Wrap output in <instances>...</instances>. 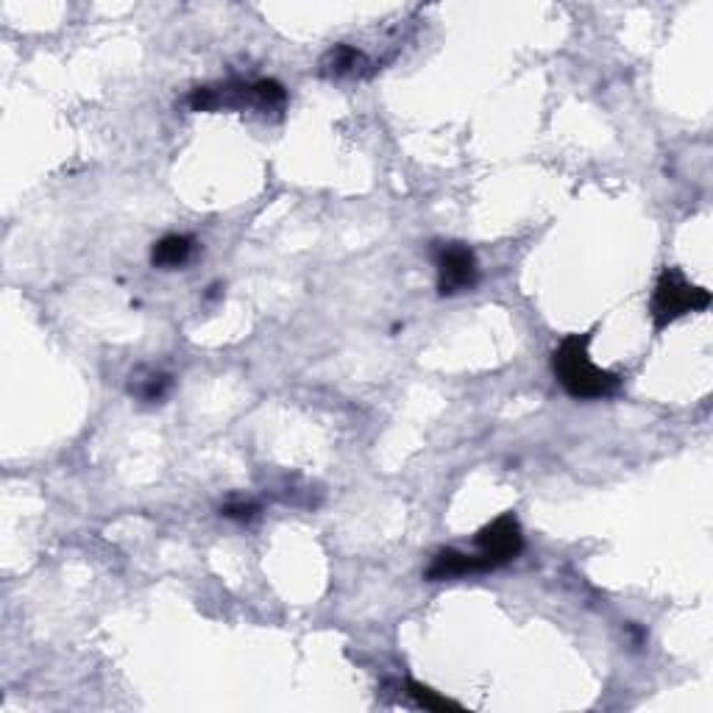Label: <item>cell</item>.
I'll use <instances>...</instances> for the list:
<instances>
[{"instance_id": "5", "label": "cell", "mask_w": 713, "mask_h": 713, "mask_svg": "<svg viewBox=\"0 0 713 713\" xmlns=\"http://www.w3.org/2000/svg\"><path fill=\"white\" fill-rule=\"evenodd\" d=\"M318 73L324 78H332V82H341V78L371 76L374 65H371V60L366 56V51L341 42V45H332L330 51L321 56Z\"/></svg>"}, {"instance_id": "10", "label": "cell", "mask_w": 713, "mask_h": 713, "mask_svg": "<svg viewBox=\"0 0 713 713\" xmlns=\"http://www.w3.org/2000/svg\"><path fill=\"white\" fill-rule=\"evenodd\" d=\"M260 501L253 499H235V501H226L224 507H220V516L229 521H240V525H246V521H253L257 516H260Z\"/></svg>"}, {"instance_id": "3", "label": "cell", "mask_w": 713, "mask_h": 713, "mask_svg": "<svg viewBox=\"0 0 713 713\" xmlns=\"http://www.w3.org/2000/svg\"><path fill=\"white\" fill-rule=\"evenodd\" d=\"M437 293L461 295L474 290L479 282V262L474 251L463 242H437L435 248Z\"/></svg>"}, {"instance_id": "1", "label": "cell", "mask_w": 713, "mask_h": 713, "mask_svg": "<svg viewBox=\"0 0 713 713\" xmlns=\"http://www.w3.org/2000/svg\"><path fill=\"white\" fill-rule=\"evenodd\" d=\"M594 341V332L583 335H566L552 352V374L572 399L577 401H599L611 399L622 390V377L614 371L594 366L588 346Z\"/></svg>"}, {"instance_id": "8", "label": "cell", "mask_w": 713, "mask_h": 713, "mask_svg": "<svg viewBox=\"0 0 713 713\" xmlns=\"http://www.w3.org/2000/svg\"><path fill=\"white\" fill-rule=\"evenodd\" d=\"M173 377L160 368H137L129 377V393L145 404H160L171 393Z\"/></svg>"}, {"instance_id": "9", "label": "cell", "mask_w": 713, "mask_h": 713, "mask_svg": "<svg viewBox=\"0 0 713 713\" xmlns=\"http://www.w3.org/2000/svg\"><path fill=\"white\" fill-rule=\"evenodd\" d=\"M404 694L410 696V700H413L415 705L424 707V711H463V707L457 705V702H452L449 696L437 694V691H432L430 685L415 683V680H407Z\"/></svg>"}, {"instance_id": "2", "label": "cell", "mask_w": 713, "mask_h": 713, "mask_svg": "<svg viewBox=\"0 0 713 713\" xmlns=\"http://www.w3.org/2000/svg\"><path fill=\"white\" fill-rule=\"evenodd\" d=\"M707 307H711V290L691 284L680 268H663L660 271L652 290V301H649V318H652L655 332H663L683 315L702 313Z\"/></svg>"}, {"instance_id": "6", "label": "cell", "mask_w": 713, "mask_h": 713, "mask_svg": "<svg viewBox=\"0 0 713 713\" xmlns=\"http://www.w3.org/2000/svg\"><path fill=\"white\" fill-rule=\"evenodd\" d=\"M485 572H490V569L477 552L468 554L461 552V549H441V552L432 558L430 566H426L424 580H430V583H446V580L472 577V574Z\"/></svg>"}, {"instance_id": "4", "label": "cell", "mask_w": 713, "mask_h": 713, "mask_svg": "<svg viewBox=\"0 0 713 713\" xmlns=\"http://www.w3.org/2000/svg\"><path fill=\"white\" fill-rule=\"evenodd\" d=\"M477 543V554L488 563L490 572L507 566L510 560H516L525 549V532H521L519 519L514 514H501L499 519H494L490 525H485L483 530L474 536Z\"/></svg>"}, {"instance_id": "7", "label": "cell", "mask_w": 713, "mask_h": 713, "mask_svg": "<svg viewBox=\"0 0 713 713\" xmlns=\"http://www.w3.org/2000/svg\"><path fill=\"white\" fill-rule=\"evenodd\" d=\"M195 251V240L190 235H165L151 248V266L160 271H179L190 262Z\"/></svg>"}]
</instances>
